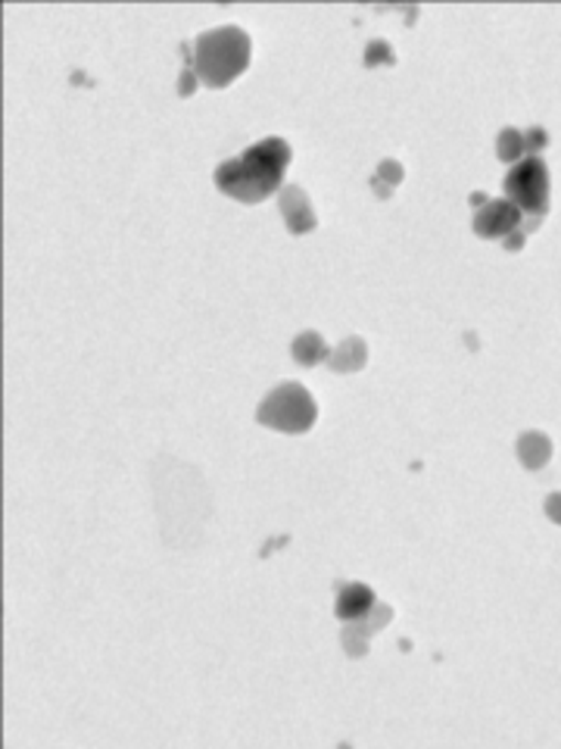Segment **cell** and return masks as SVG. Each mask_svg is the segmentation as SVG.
I'll use <instances>...</instances> for the list:
<instances>
[{"label":"cell","mask_w":561,"mask_h":749,"mask_svg":"<svg viewBox=\"0 0 561 749\" xmlns=\"http://www.w3.org/2000/svg\"><path fill=\"white\" fill-rule=\"evenodd\" d=\"M290 163V147L281 138H266L244 157L228 160L216 169V184L240 203H259L278 191L281 172Z\"/></svg>","instance_id":"cell-1"},{"label":"cell","mask_w":561,"mask_h":749,"mask_svg":"<svg viewBox=\"0 0 561 749\" xmlns=\"http://www.w3.org/2000/svg\"><path fill=\"white\" fill-rule=\"evenodd\" d=\"M375 606V593L363 585H346L337 597V616L341 619H359Z\"/></svg>","instance_id":"cell-6"},{"label":"cell","mask_w":561,"mask_h":749,"mask_svg":"<svg viewBox=\"0 0 561 749\" xmlns=\"http://www.w3.org/2000/svg\"><path fill=\"white\" fill-rule=\"evenodd\" d=\"M259 421L278 431H306L315 421V403L303 384H284L259 406Z\"/></svg>","instance_id":"cell-3"},{"label":"cell","mask_w":561,"mask_h":749,"mask_svg":"<svg viewBox=\"0 0 561 749\" xmlns=\"http://www.w3.org/2000/svg\"><path fill=\"white\" fill-rule=\"evenodd\" d=\"M518 222H521V210L511 201L489 203L487 210L477 216V232L487 235V238H503V235L518 228Z\"/></svg>","instance_id":"cell-5"},{"label":"cell","mask_w":561,"mask_h":749,"mask_svg":"<svg viewBox=\"0 0 561 749\" xmlns=\"http://www.w3.org/2000/svg\"><path fill=\"white\" fill-rule=\"evenodd\" d=\"M300 197H303V191L300 188H290V191H284V201H281V210H284V216L290 220V228L300 235V232H309V228H315V216H312V210H306V206H300Z\"/></svg>","instance_id":"cell-7"},{"label":"cell","mask_w":561,"mask_h":749,"mask_svg":"<svg viewBox=\"0 0 561 749\" xmlns=\"http://www.w3.org/2000/svg\"><path fill=\"white\" fill-rule=\"evenodd\" d=\"M247 63H250V38L237 25L203 32L197 38V63L194 66H197L203 85L225 88L247 69Z\"/></svg>","instance_id":"cell-2"},{"label":"cell","mask_w":561,"mask_h":749,"mask_svg":"<svg viewBox=\"0 0 561 749\" xmlns=\"http://www.w3.org/2000/svg\"><path fill=\"white\" fill-rule=\"evenodd\" d=\"M506 191L511 203L525 213H546V201H549V175H546L543 160H525L521 165L511 169L506 179Z\"/></svg>","instance_id":"cell-4"}]
</instances>
